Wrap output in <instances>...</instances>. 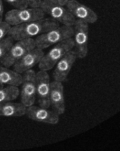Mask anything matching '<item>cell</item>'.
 Here are the masks:
<instances>
[{"label":"cell","instance_id":"6da1fadb","mask_svg":"<svg viewBox=\"0 0 120 151\" xmlns=\"http://www.w3.org/2000/svg\"><path fill=\"white\" fill-rule=\"evenodd\" d=\"M59 24L52 18H42L19 25L12 26L8 35L14 40L30 38L38 36L52 29L58 27Z\"/></svg>","mask_w":120,"mask_h":151},{"label":"cell","instance_id":"7a4b0ae2","mask_svg":"<svg viewBox=\"0 0 120 151\" xmlns=\"http://www.w3.org/2000/svg\"><path fill=\"white\" fill-rule=\"evenodd\" d=\"M74 47V42L72 38L56 44L42 57L38 64L39 70L46 71L51 70L67 52L72 50Z\"/></svg>","mask_w":120,"mask_h":151},{"label":"cell","instance_id":"3957f363","mask_svg":"<svg viewBox=\"0 0 120 151\" xmlns=\"http://www.w3.org/2000/svg\"><path fill=\"white\" fill-rule=\"evenodd\" d=\"M73 26L62 25L38 35L35 38L36 47L42 50L46 48L64 40L72 38Z\"/></svg>","mask_w":120,"mask_h":151},{"label":"cell","instance_id":"277c9868","mask_svg":"<svg viewBox=\"0 0 120 151\" xmlns=\"http://www.w3.org/2000/svg\"><path fill=\"white\" fill-rule=\"evenodd\" d=\"M45 14L41 8H15L6 13L5 21L12 27L42 19Z\"/></svg>","mask_w":120,"mask_h":151},{"label":"cell","instance_id":"5b68a950","mask_svg":"<svg viewBox=\"0 0 120 151\" xmlns=\"http://www.w3.org/2000/svg\"><path fill=\"white\" fill-rule=\"evenodd\" d=\"M36 47L35 39L32 38L22 39L11 45L5 55L0 60L1 64L10 67L21 58L26 53Z\"/></svg>","mask_w":120,"mask_h":151},{"label":"cell","instance_id":"8992f818","mask_svg":"<svg viewBox=\"0 0 120 151\" xmlns=\"http://www.w3.org/2000/svg\"><path fill=\"white\" fill-rule=\"evenodd\" d=\"M74 39V51L77 58H84L88 54V24L79 19H76L73 25Z\"/></svg>","mask_w":120,"mask_h":151},{"label":"cell","instance_id":"52a82bcc","mask_svg":"<svg viewBox=\"0 0 120 151\" xmlns=\"http://www.w3.org/2000/svg\"><path fill=\"white\" fill-rule=\"evenodd\" d=\"M22 81L21 91V103L26 107L34 105L36 96V73L30 69L22 74Z\"/></svg>","mask_w":120,"mask_h":151},{"label":"cell","instance_id":"ba28073f","mask_svg":"<svg viewBox=\"0 0 120 151\" xmlns=\"http://www.w3.org/2000/svg\"><path fill=\"white\" fill-rule=\"evenodd\" d=\"M40 8L45 14H48L52 19L63 25L73 26L75 22V18L63 5L42 1Z\"/></svg>","mask_w":120,"mask_h":151},{"label":"cell","instance_id":"9c48e42d","mask_svg":"<svg viewBox=\"0 0 120 151\" xmlns=\"http://www.w3.org/2000/svg\"><path fill=\"white\" fill-rule=\"evenodd\" d=\"M50 83L46 71L39 70L36 73V93L39 106L45 108L50 107Z\"/></svg>","mask_w":120,"mask_h":151},{"label":"cell","instance_id":"30bf717a","mask_svg":"<svg viewBox=\"0 0 120 151\" xmlns=\"http://www.w3.org/2000/svg\"><path fill=\"white\" fill-rule=\"evenodd\" d=\"M65 6L76 19L82 20L88 24H94L98 20L95 12L76 0H68Z\"/></svg>","mask_w":120,"mask_h":151},{"label":"cell","instance_id":"8fae6325","mask_svg":"<svg viewBox=\"0 0 120 151\" xmlns=\"http://www.w3.org/2000/svg\"><path fill=\"white\" fill-rule=\"evenodd\" d=\"M26 114L31 120L38 122L55 124L59 122V115L52 110L41 106L32 105L26 107Z\"/></svg>","mask_w":120,"mask_h":151},{"label":"cell","instance_id":"7c38bea8","mask_svg":"<svg viewBox=\"0 0 120 151\" xmlns=\"http://www.w3.org/2000/svg\"><path fill=\"white\" fill-rule=\"evenodd\" d=\"M44 55V52L42 49L38 47L33 48L13 65L14 70L20 74H23L39 64Z\"/></svg>","mask_w":120,"mask_h":151},{"label":"cell","instance_id":"4fadbf2b","mask_svg":"<svg viewBox=\"0 0 120 151\" xmlns=\"http://www.w3.org/2000/svg\"><path fill=\"white\" fill-rule=\"evenodd\" d=\"M77 56L74 50L67 52L55 65L52 76L54 80L59 82L65 81L74 64Z\"/></svg>","mask_w":120,"mask_h":151},{"label":"cell","instance_id":"5bb4252c","mask_svg":"<svg viewBox=\"0 0 120 151\" xmlns=\"http://www.w3.org/2000/svg\"><path fill=\"white\" fill-rule=\"evenodd\" d=\"M49 103L52 110L59 116L64 113L65 103L64 86L61 82L54 80L50 83Z\"/></svg>","mask_w":120,"mask_h":151},{"label":"cell","instance_id":"9a60e30c","mask_svg":"<svg viewBox=\"0 0 120 151\" xmlns=\"http://www.w3.org/2000/svg\"><path fill=\"white\" fill-rule=\"evenodd\" d=\"M26 107L22 103L11 101L0 104V116L21 117L26 114Z\"/></svg>","mask_w":120,"mask_h":151},{"label":"cell","instance_id":"2e32d148","mask_svg":"<svg viewBox=\"0 0 120 151\" xmlns=\"http://www.w3.org/2000/svg\"><path fill=\"white\" fill-rule=\"evenodd\" d=\"M22 81V75L5 66H0V83L18 87Z\"/></svg>","mask_w":120,"mask_h":151},{"label":"cell","instance_id":"e0dca14e","mask_svg":"<svg viewBox=\"0 0 120 151\" xmlns=\"http://www.w3.org/2000/svg\"><path fill=\"white\" fill-rule=\"evenodd\" d=\"M19 95V90L17 86H8L0 88V104L11 101Z\"/></svg>","mask_w":120,"mask_h":151},{"label":"cell","instance_id":"ac0fdd59","mask_svg":"<svg viewBox=\"0 0 120 151\" xmlns=\"http://www.w3.org/2000/svg\"><path fill=\"white\" fill-rule=\"evenodd\" d=\"M13 43L14 40L9 35L0 41V60L5 55Z\"/></svg>","mask_w":120,"mask_h":151},{"label":"cell","instance_id":"d6986e66","mask_svg":"<svg viewBox=\"0 0 120 151\" xmlns=\"http://www.w3.org/2000/svg\"><path fill=\"white\" fill-rule=\"evenodd\" d=\"M11 28V26L5 21L0 22V41L4 40L6 36L8 35Z\"/></svg>","mask_w":120,"mask_h":151},{"label":"cell","instance_id":"ffe728a7","mask_svg":"<svg viewBox=\"0 0 120 151\" xmlns=\"http://www.w3.org/2000/svg\"><path fill=\"white\" fill-rule=\"evenodd\" d=\"M15 8H25L28 6L25 0H4Z\"/></svg>","mask_w":120,"mask_h":151},{"label":"cell","instance_id":"44dd1931","mask_svg":"<svg viewBox=\"0 0 120 151\" xmlns=\"http://www.w3.org/2000/svg\"><path fill=\"white\" fill-rule=\"evenodd\" d=\"M28 6L31 8H40L42 0H25Z\"/></svg>","mask_w":120,"mask_h":151},{"label":"cell","instance_id":"7402d4cb","mask_svg":"<svg viewBox=\"0 0 120 151\" xmlns=\"http://www.w3.org/2000/svg\"><path fill=\"white\" fill-rule=\"evenodd\" d=\"M45 1L50 3L55 4H58V5H61L63 6H65L66 3L68 2V0H42Z\"/></svg>","mask_w":120,"mask_h":151},{"label":"cell","instance_id":"603a6c76","mask_svg":"<svg viewBox=\"0 0 120 151\" xmlns=\"http://www.w3.org/2000/svg\"><path fill=\"white\" fill-rule=\"evenodd\" d=\"M4 15V5L2 0H0V22L2 21Z\"/></svg>","mask_w":120,"mask_h":151},{"label":"cell","instance_id":"cb8c5ba5","mask_svg":"<svg viewBox=\"0 0 120 151\" xmlns=\"http://www.w3.org/2000/svg\"><path fill=\"white\" fill-rule=\"evenodd\" d=\"M3 86H4V85H3V84H2L1 83H0V88H1V87H2Z\"/></svg>","mask_w":120,"mask_h":151}]
</instances>
